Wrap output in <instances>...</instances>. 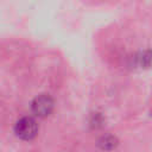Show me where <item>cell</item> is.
Masks as SVG:
<instances>
[{
    "label": "cell",
    "mask_w": 152,
    "mask_h": 152,
    "mask_svg": "<svg viewBox=\"0 0 152 152\" xmlns=\"http://www.w3.org/2000/svg\"><path fill=\"white\" fill-rule=\"evenodd\" d=\"M52 107H53V102H52L51 97L48 95H40V96L36 97L32 103L33 112L39 116L49 115L52 110Z\"/></svg>",
    "instance_id": "cell-2"
},
{
    "label": "cell",
    "mask_w": 152,
    "mask_h": 152,
    "mask_svg": "<svg viewBox=\"0 0 152 152\" xmlns=\"http://www.w3.org/2000/svg\"><path fill=\"white\" fill-rule=\"evenodd\" d=\"M38 131V126L32 118H23L15 125V133L18 137L25 140L32 139Z\"/></svg>",
    "instance_id": "cell-1"
}]
</instances>
